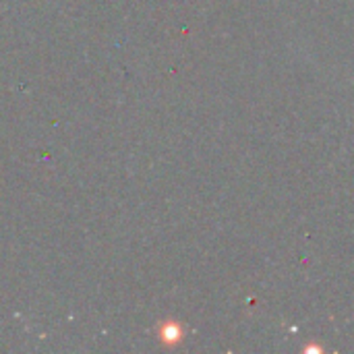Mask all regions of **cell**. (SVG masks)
<instances>
[{
  "mask_svg": "<svg viewBox=\"0 0 354 354\" xmlns=\"http://www.w3.org/2000/svg\"><path fill=\"white\" fill-rule=\"evenodd\" d=\"M162 340L166 342V344H178L180 340H182V329H180V325L178 323H174V321H168V323H164V327H162Z\"/></svg>",
  "mask_w": 354,
  "mask_h": 354,
  "instance_id": "obj_1",
  "label": "cell"
}]
</instances>
